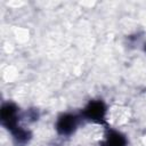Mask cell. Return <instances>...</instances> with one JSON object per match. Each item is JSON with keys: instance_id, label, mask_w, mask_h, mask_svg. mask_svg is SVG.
Here are the masks:
<instances>
[{"instance_id": "cell-3", "label": "cell", "mask_w": 146, "mask_h": 146, "mask_svg": "<svg viewBox=\"0 0 146 146\" xmlns=\"http://www.w3.org/2000/svg\"><path fill=\"white\" fill-rule=\"evenodd\" d=\"M81 121H82V117L80 114L62 113L55 122V129L58 135L68 137L76 131Z\"/></svg>"}, {"instance_id": "cell-2", "label": "cell", "mask_w": 146, "mask_h": 146, "mask_svg": "<svg viewBox=\"0 0 146 146\" xmlns=\"http://www.w3.org/2000/svg\"><path fill=\"white\" fill-rule=\"evenodd\" d=\"M106 114H107V106L100 99L90 100L80 113L82 120H87L98 124L105 123Z\"/></svg>"}, {"instance_id": "cell-1", "label": "cell", "mask_w": 146, "mask_h": 146, "mask_svg": "<svg viewBox=\"0 0 146 146\" xmlns=\"http://www.w3.org/2000/svg\"><path fill=\"white\" fill-rule=\"evenodd\" d=\"M0 120L2 127H5L10 132L13 141L16 146H24L30 141L32 135L30 130L21 125L19 108L16 104L10 102L2 104L0 111Z\"/></svg>"}, {"instance_id": "cell-4", "label": "cell", "mask_w": 146, "mask_h": 146, "mask_svg": "<svg viewBox=\"0 0 146 146\" xmlns=\"http://www.w3.org/2000/svg\"><path fill=\"white\" fill-rule=\"evenodd\" d=\"M100 145L102 146H127L128 139L125 135H123L122 132L114 129H108Z\"/></svg>"}]
</instances>
